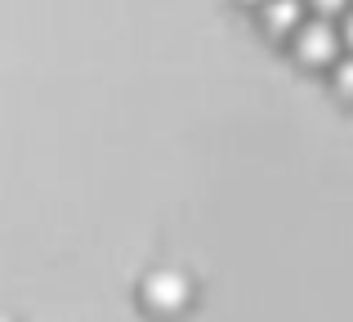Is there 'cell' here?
Wrapping results in <instances>:
<instances>
[{
  "instance_id": "6da1fadb",
  "label": "cell",
  "mask_w": 353,
  "mask_h": 322,
  "mask_svg": "<svg viewBox=\"0 0 353 322\" xmlns=\"http://www.w3.org/2000/svg\"><path fill=\"white\" fill-rule=\"evenodd\" d=\"M295 54L304 63H336L340 59V32L327 18H313V23L295 27Z\"/></svg>"
},
{
  "instance_id": "7a4b0ae2",
  "label": "cell",
  "mask_w": 353,
  "mask_h": 322,
  "mask_svg": "<svg viewBox=\"0 0 353 322\" xmlns=\"http://www.w3.org/2000/svg\"><path fill=\"white\" fill-rule=\"evenodd\" d=\"M300 0H264V27L268 32H295L304 23Z\"/></svg>"
},
{
  "instance_id": "3957f363",
  "label": "cell",
  "mask_w": 353,
  "mask_h": 322,
  "mask_svg": "<svg viewBox=\"0 0 353 322\" xmlns=\"http://www.w3.org/2000/svg\"><path fill=\"white\" fill-rule=\"evenodd\" d=\"M336 90L340 94H353V54L349 59H336Z\"/></svg>"
},
{
  "instance_id": "277c9868",
  "label": "cell",
  "mask_w": 353,
  "mask_h": 322,
  "mask_svg": "<svg viewBox=\"0 0 353 322\" xmlns=\"http://www.w3.org/2000/svg\"><path fill=\"white\" fill-rule=\"evenodd\" d=\"M318 18H336V14H349V0H313Z\"/></svg>"
},
{
  "instance_id": "5b68a950",
  "label": "cell",
  "mask_w": 353,
  "mask_h": 322,
  "mask_svg": "<svg viewBox=\"0 0 353 322\" xmlns=\"http://www.w3.org/2000/svg\"><path fill=\"white\" fill-rule=\"evenodd\" d=\"M340 45H349V50H353V9L345 14V32H340Z\"/></svg>"
},
{
  "instance_id": "8992f818",
  "label": "cell",
  "mask_w": 353,
  "mask_h": 322,
  "mask_svg": "<svg viewBox=\"0 0 353 322\" xmlns=\"http://www.w3.org/2000/svg\"><path fill=\"white\" fill-rule=\"evenodd\" d=\"M250 5H264V0H250Z\"/></svg>"
}]
</instances>
